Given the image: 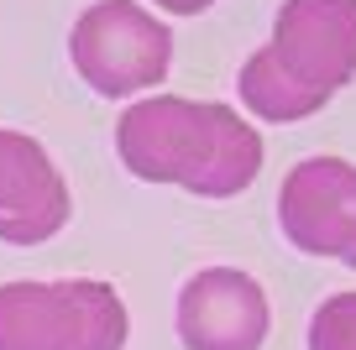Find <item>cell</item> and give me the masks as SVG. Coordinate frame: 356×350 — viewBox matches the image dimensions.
<instances>
[{"mask_svg": "<svg viewBox=\"0 0 356 350\" xmlns=\"http://www.w3.org/2000/svg\"><path fill=\"white\" fill-rule=\"evenodd\" d=\"M74 74L105 99H131L157 89L173 68V32L136 0H95L68 32Z\"/></svg>", "mask_w": 356, "mask_h": 350, "instance_id": "cell-3", "label": "cell"}, {"mask_svg": "<svg viewBox=\"0 0 356 350\" xmlns=\"http://www.w3.org/2000/svg\"><path fill=\"white\" fill-rule=\"evenodd\" d=\"M309 350H356V293H335L314 308Z\"/></svg>", "mask_w": 356, "mask_h": 350, "instance_id": "cell-9", "label": "cell"}, {"mask_svg": "<svg viewBox=\"0 0 356 350\" xmlns=\"http://www.w3.org/2000/svg\"><path fill=\"white\" fill-rule=\"evenodd\" d=\"M152 6H163V11H173V16H200V11H210L215 0H152Z\"/></svg>", "mask_w": 356, "mask_h": 350, "instance_id": "cell-10", "label": "cell"}, {"mask_svg": "<svg viewBox=\"0 0 356 350\" xmlns=\"http://www.w3.org/2000/svg\"><path fill=\"white\" fill-rule=\"evenodd\" d=\"M126 298L100 277L0 283V350H126Z\"/></svg>", "mask_w": 356, "mask_h": 350, "instance_id": "cell-2", "label": "cell"}, {"mask_svg": "<svg viewBox=\"0 0 356 350\" xmlns=\"http://www.w3.org/2000/svg\"><path fill=\"white\" fill-rule=\"evenodd\" d=\"M115 152L142 183H168L200 199H236L262 173V136L236 105L147 94L115 126Z\"/></svg>", "mask_w": 356, "mask_h": 350, "instance_id": "cell-1", "label": "cell"}, {"mask_svg": "<svg viewBox=\"0 0 356 350\" xmlns=\"http://www.w3.org/2000/svg\"><path fill=\"white\" fill-rule=\"evenodd\" d=\"M236 89H241V105L252 110L257 121H304V115L330 105V94L304 89L299 78L273 58V47H257V53L246 58L241 74H236Z\"/></svg>", "mask_w": 356, "mask_h": 350, "instance_id": "cell-8", "label": "cell"}, {"mask_svg": "<svg viewBox=\"0 0 356 350\" xmlns=\"http://www.w3.org/2000/svg\"><path fill=\"white\" fill-rule=\"evenodd\" d=\"M74 215L58 162L26 131L0 126V241L6 246H42Z\"/></svg>", "mask_w": 356, "mask_h": 350, "instance_id": "cell-7", "label": "cell"}, {"mask_svg": "<svg viewBox=\"0 0 356 350\" xmlns=\"http://www.w3.org/2000/svg\"><path fill=\"white\" fill-rule=\"evenodd\" d=\"M173 324L184 350H262L273 308L252 272L204 267L178 288Z\"/></svg>", "mask_w": 356, "mask_h": 350, "instance_id": "cell-5", "label": "cell"}, {"mask_svg": "<svg viewBox=\"0 0 356 350\" xmlns=\"http://www.w3.org/2000/svg\"><path fill=\"white\" fill-rule=\"evenodd\" d=\"M267 47L304 89L335 94L356 78V0H283Z\"/></svg>", "mask_w": 356, "mask_h": 350, "instance_id": "cell-6", "label": "cell"}, {"mask_svg": "<svg viewBox=\"0 0 356 350\" xmlns=\"http://www.w3.org/2000/svg\"><path fill=\"white\" fill-rule=\"evenodd\" d=\"M278 225L304 256L356 272V162L304 157L278 188Z\"/></svg>", "mask_w": 356, "mask_h": 350, "instance_id": "cell-4", "label": "cell"}]
</instances>
